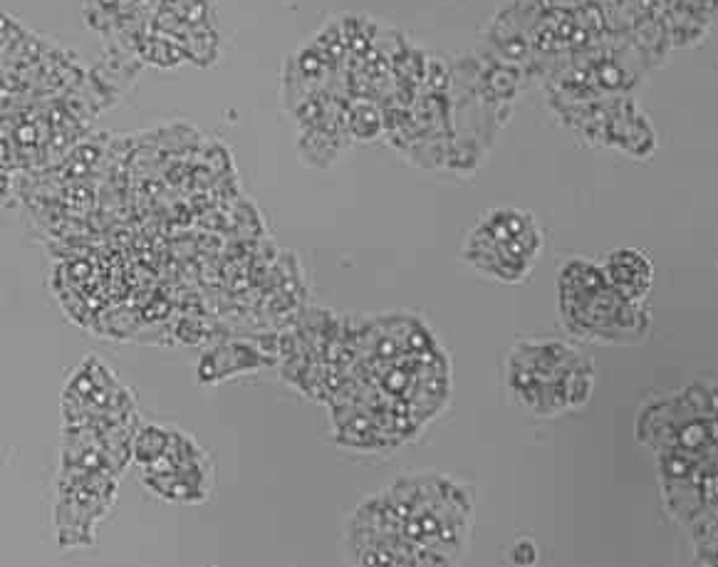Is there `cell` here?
I'll return each mask as SVG.
<instances>
[{"label": "cell", "mask_w": 718, "mask_h": 567, "mask_svg": "<svg viewBox=\"0 0 718 567\" xmlns=\"http://www.w3.org/2000/svg\"><path fill=\"white\" fill-rule=\"evenodd\" d=\"M560 312L565 325L577 337L619 342V337L639 335V303H629L607 283L602 268L587 260H572L558 278Z\"/></svg>", "instance_id": "2"}, {"label": "cell", "mask_w": 718, "mask_h": 567, "mask_svg": "<svg viewBox=\"0 0 718 567\" xmlns=\"http://www.w3.org/2000/svg\"><path fill=\"white\" fill-rule=\"evenodd\" d=\"M538 560V548L530 540H518L511 550V563L515 565H533Z\"/></svg>", "instance_id": "6"}, {"label": "cell", "mask_w": 718, "mask_h": 567, "mask_svg": "<svg viewBox=\"0 0 718 567\" xmlns=\"http://www.w3.org/2000/svg\"><path fill=\"white\" fill-rule=\"evenodd\" d=\"M171 446V429H161V426L147 424L134 439V459L142 466H152Z\"/></svg>", "instance_id": "5"}, {"label": "cell", "mask_w": 718, "mask_h": 567, "mask_svg": "<svg viewBox=\"0 0 718 567\" xmlns=\"http://www.w3.org/2000/svg\"><path fill=\"white\" fill-rule=\"evenodd\" d=\"M506 384L525 409L553 416L587 402L595 372L587 357L563 342H523L508 355Z\"/></svg>", "instance_id": "1"}, {"label": "cell", "mask_w": 718, "mask_h": 567, "mask_svg": "<svg viewBox=\"0 0 718 567\" xmlns=\"http://www.w3.org/2000/svg\"><path fill=\"white\" fill-rule=\"evenodd\" d=\"M543 251V233L533 216L515 208H493L466 236L461 256L481 275L520 283Z\"/></svg>", "instance_id": "3"}, {"label": "cell", "mask_w": 718, "mask_h": 567, "mask_svg": "<svg viewBox=\"0 0 718 567\" xmlns=\"http://www.w3.org/2000/svg\"><path fill=\"white\" fill-rule=\"evenodd\" d=\"M607 283L622 295L629 303H642L647 290L652 288L654 270L649 258L644 253L632 251V248H622L607 256V263L602 265Z\"/></svg>", "instance_id": "4"}]
</instances>
